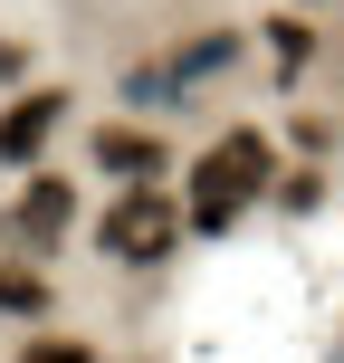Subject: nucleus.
Instances as JSON below:
<instances>
[{
    "label": "nucleus",
    "mask_w": 344,
    "mask_h": 363,
    "mask_svg": "<svg viewBox=\"0 0 344 363\" xmlns=\"http://www.w3.org/2000/svg\"><path fill=\"white\" fill-rule=\"evenodd\" d=\"M268 182H277V144H268L258 125H230V134L201 144L192 191H182V220H192L201 239H220V230H239V220L268 201Z\"/></svg>",
    "instance_id": "f257e3e1"
},
{
    "label": "nucleus",
    "mask_w": 344,
    "mask_h": 363,
    "mask_svg": "<svg viewBox=\"0 0 344 363\" xmlns=\"http://www.w3.org/2000/svg\"><path fill=\"white\" fill-rule=\"evenodd\" d=\"M182 239H192V220L163 182H115V201L96 211V258L106 268H172Z\"/></svg>",
    "instance_id": "f03ea898"
},
{
    "label": "nucleus",
    "mask_w": 344,
    "mask_h": 363,
    "mask_svg": "<svg viewBox=\"0 0 344 363\" xmlns=\"http://www.w3.org/2000/svg\"><path fill=\"white\" fill-rule=\"evenodd\" d=\"M77 211H87V201H77V182L57 172V163H29V172H19V191H10V211H0V249L48 268V258L77 239Z\"/></svg>",
    "instance_id": "7ed1b4c3"
},
{
    "label": "nucleus",
    "mask_w": 344,
    "mask_h": 363,
    "mask_svg": "<svg viewBox=\"0 0 344 363\" xmlns=\"http://www.w3.org/2000/svg\"><path fill=\"white\" fill-rule=\"evenodd\" d=\"M67 115H77V96H67V86H19L10 106H0V172L48 163V144L67 134Z\"/></svg>",
    "instance_id": "20e7f679"
},
{
    "label": "nucleus",
    "mask_w": 344,
    "mask_h": 363,
    "mask_svg": "<svg viewBox=\"0 0 344 363\" xmlns=\"http://www.w3.org/2000/svg\"><path fill=\"white\" fill-rule=\"evenodd\" d=\"M87 163L106 172V182H172V144L153 125H125V115H115V125L87 134Z\"/></svg>",
    "instance_id": "39448f33"
},
{
    "label": "nucleus",
    "mask_w": 344,
    "mask_h": 363,
    "mask_svg": "<svg viewBox=\"0 0 344 363\" xmlns=\"http://www.w3.org/2000/svg\"><path fill=\"white\" fill-rule=\"evenodd\" d=\"M48 315H57L48 268H38V258H10V249H0V325H48Z\"/></svg>",
    "instance_id": "423d86ee"
},
{
    "label": "nucleus",
    "mask_w": 344,
    "mask_h": 363,
    "mask_svg": "<svg viewBox=\"0 0 344 363\" xmlns=\"http://www.w3.org/2000/svg\"><path fill=\"white\" fill-rule=\"evenodd\" d=\"M258 29H268V67H277V77H287V86H296V77L316 67V19L277 10V19H258Z\"/></svg>",
    "instance_id": "0eeeda50"
},
{
    "label": "nucleus",
    "mask_w": 344,
    "mask_h": 363,
    "mask_svg": "<svg viewBox=\"0 0 344 363\" xmlns=\"http://www.w3.org/2000/svg\"><path fill=\"white\" fill-rule=\"evenodd\" d=\"M220 67H239V29H201V38L172 48V77H182V86H201V77H220Z\"/></svg>",
    "instance_id": "6e6552de"
},
{
    "label": "nucleus",
    "mask_w": 344,
    "mask_h": 363,
    "mask_svg": "<svg viewBox=\"0 0 344 363\" xmlns=\"http://www.w3.org/2000/svg\"><path fill=\"white\" fill-rule=\"evenodd\" d=\"M268 191H277V211H296V220H306V211H326V172H277Z\"/></svg>",
    "instance_id": "1a4fd4ad"
},
{
    "label": "nucleus",
    "mask_w": 344,
    "mask_h": 363,
    "mask_svg": "<svg viewBox=\"0 0 344 363\" xmlns=\"http://www.w3.org/2000/svg\"><path fill=\"white\" fill-rule=\"evenodd\" d=\"M19 363H96V345H87V335H29Z\"/></svg>",
    "instance_id": "9d476101"
},
{
    "label": "nucleus",
    "mask_w": 344,
    "mask_h": 363,
    "mask_svg": "<svg viewBox=\"0 0 344 363\" xmlns=\"http://www.w3.org/2000/svg\"><path fill=\"white\" fill-rule=\"evenodd\" d=\"M10 77H29V38H0V86Z\"/></svg>",
    "instance_id": "9b49d317"
}]
</instances>
